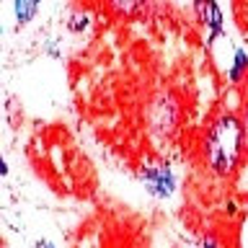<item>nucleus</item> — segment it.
Wrapping results in <instances>:
<instances>
[{"label":"nucleus","mask_w":248,"mask_h":248,"mask_svg":"<svg viewBox=\"0 0 248 248\" xmlns=\"http://www.w3.org/2000/svg\"><path fill=\"white\" fill-rule=\"evenodd\" d=\"M243 147V124L232 114L220 116L207 135V163L215 173L228 176L238 163Z\"/></svg>","instance_id":"1"},{"label":"nucleus","mask_w":248,"mask_h":248,"mask_svg":"<svg viewBox=\"0 0 248 248\" xmlns=\"http://www.w3.org/2000/svg\"><path fill=\"white\" fill-rule=\"evenodd\" d=\"M142 181H145V189L158 199H168L176 189V178H173V170L168 166H150L142 170Z\"/></svg>","instance_id":"2"},{"label":"nucleus","mask_w":248,"mask_h":248,"mask_svg":"<svg viewBox=\"0 0 248 248\" xmlns=\"http://www.w3.org/2000/svg\"><path fill=\"white\" fill-rule=\"evenodd\" d=\"M194 11H197V18L209 31V42H215L222 34V13L217 8V3L215 0H194Z\"/></svg>","instance_id":"3"},{"label":"nucleus","mask_w":248,"mask_h":248,"mask_svg":"<svg viewBox=\"0 0 248 248\" xmlns=\"http://www.w3.org/2000/svg\"><path fill=\"white\" fill-rule=\"evenodd\" d=\"M42 0H13V11H16V21L18 26H26V23L36 16Z\"/></svg>","instance_id":"4"},{"label":"nucleus","mask_w":248,"mask_h":248,"mask_svg":"<svg viewBox=\"0 0 248 248\" xmlns=\"http://www.w3.org/2000/svg\"><path fill=\"white\" fill-rule=\"evenodd\" d=\"M246 70H248V54L243 49H235V62H232V67H230V80L238 83Z\"/></svg>","instance_id":"5"},{"label":"nucleus","mask_w":248,"mask_h":248,"mask_svg":"<svg viewBox=\"0 0 248 248\" xmlns=\"http://www.w3.org/2000/svg\"><path fill=\"white\" fill-rule=\"evenodd\" d=\"M108 3H111V8L116 13H132L142 0H108Z\"/></svg>","instance_id":"6"},{"label":"nucleus","mask_w":248,"mask_h":248,"mask_svg":"<svg viewBox=\"0 0 248 248\" xmlns=\"http://www.w3.org/2000/svg\"><path fill=\"white\" fill-rule=\"evenodd\" d=\"M85 26H88V16H85V13H73V16H70V21H67L70 31H83Z\"/></svg>","instance_id":"7"},{"label":"nucleus","mask_w":248,"mask_h":248,"mask_svg":"<svg viewBox=\"0 0 248 248\" xmlns=\"http://www.w3.org/2000/svg\"><path fill=\"white\" fill-rule=\"evenodd\" d=\"M34 248H54L52 243H49V240H36V246Z\"/></svg>","instance_id":"8"},{"label":"nucleus","mask_w":248,"mask_h":248,"mask_svg":"<svg viewBox=\"0 0 248 248\" xmlns=\"http://www.w3.org/2000/svg\"><path fill=\"white\" fill-rule=\"evenodd\" d=\"M243 140H246V147H248V114H246V122H243Z\"/></svg>","instance_id":"9"},{"label":"nucleus","mask_w":248,"mask_h":248,"mask_svg":"<svg viewBox=\"0 0 248 248\" xmlns=\"http://www.w3.org/2000/svg\"><path fill=\"white\" fill-rule=\"evenodd\" d=\"M204 248H220V246H217L215 240H209V238H204Z\"/></svg>","instance_id":"10"}]
</instances>
